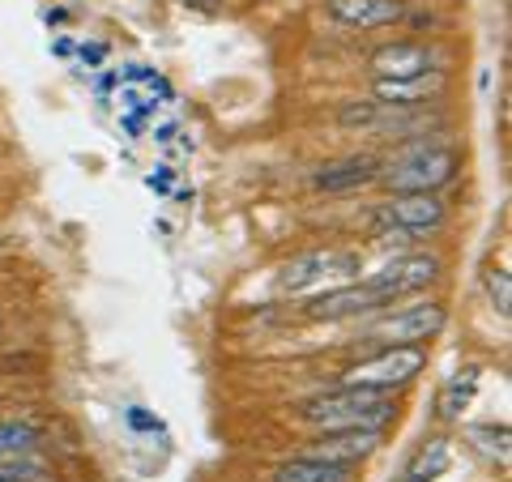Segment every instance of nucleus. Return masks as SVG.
<instances>
[{
    "mask_svg": "<svg viewBox=\"0 0 512 482\" xmlns=\"http://www.w3.org/2000/svg\"><path fill=\"white\" fill-rule=\"evenodd\" d=\"M325 13L333 22H342V26L380 30V26L402 22L406 5H402V0H325Z\"/></svg>",
    "mask_w": 512,
    "mask_h": 482,
    "instance_id": "9d476101",
    "label": "nucleus"
},
{
    "mask_svg": "<svg viewBox=\"0 0 512 482\" xmlns=\"http://www.w3.org/2000/svg\"><path fill=\"white\" fill-rule=\"evenodd\" d=\"M474 389H478V367H466V372H457L448 380V389L440 397V414L444 419H461V410L474 401Z\"/></svg>",
    "mask_w": 512,
    "mask_h": 482,
    "instance_id": "a211bd4d",
    "label": "nucleus"
},
{
    "mask_svg": "<svg viewBox=\"0 0 512 482\" xmlns=\"http://www.w3.org/2000/svg\"><path fill=\"white\" fill-rule=\"evenodd\" d=\"M444 303L440 299H427V303H410V308H397L389 316H380L372 329H367V337L372 342H389V346H419L427 342V337H436L444 329Z\"/></svg>",
    "mask_w": 512,
    "mask_h": 482,
    "instance_id": "20e7f679",
    "label": "nucleus"
},
{
    "mask_svg": "<svg viewBox=\"0 0 512 482\" xmlns=\"http://www.w3.org/2000/svg\"><path fill=\"white\" fill-rule=\"evenodd\" d=\"M380 444H384V427H333V431H320L316 436L312 457L359 465V461L372 457Z\"/></svg>",
    "mask_w": 512,
    "mask_h": 482,
    "instance_id": "0eeeda50",
    "label": "nucleus"
},
{
    "mask_svg": "<svg viewBox=\"0 0 512 482\" xmlns=\"http://www.w3.org/2000/svg\"><path fill=\"white\" fill-rule=\"evenodd\" d=\"M0 333H5V320H0Z\"/></svg>",
    "mask_w": 512,
    "mask_h": 482,
    "instance_id": "4be33fe9",
    "label": "nucleus"
},
{
    "mask_svg": "<svg viewBox=\"0 0 512 482\" xmlns=\"http://www.w3.org/2000/svg\"><path fill=\"white\" fill-rule=\"evenodd\" d=\"M402 5H406V0H402Z\"/></svg>",
    "mask_w": 512,
    "mask_h": 482,
    "instance_id": "5701e85b",
    "label": "nucleus"
},
{
    "mask_svg": "<svg viewBox=\"0 0 512 482\" xmlns=\"http://www.w3.org/2000/svg\"><path fill=\"white\" fill-rule=\"evenodd\" d=\"M436 69V52L423 43H389L372 56V73L376 77H414Z\"/></svg>",
    "mask_w": 512,
    "mask_h": 482,
    "instance_id": "f8f14e48",
    "label": "nucleus"
},
{
    "mask_svg": "<svg viewBox=\"0 0 512 482\" xmlns=\"http://www.w3.org/2000/svg\"><path fill=\"white\" fill-rule=\"evenodd\" d=\"M389 103H376V99H350L338 111V124L342 128H363V133H380L384 120H389Z\"/></svg>",
    "mask_w": 512,
    "mask_h": 482,
    "instance_id": "dca6fc26",
    "label": "nucleus"
},
{
    "mask_svg": "<svg viewBox=\"0 0 512 482\" xmlns=\"http://www.w3.org/2000/svg\"><path fill=\"white\" fill-rule=\"evenodd\" d=\"M444 94V69H427L414 77H376L372 99L389 107H423Z\"/></svg>",
    "mask_w": 512,
    "mask_h": 482,
    "instance_id": "1a4fd4ad",
    "label": "nucleus"
},
{
    "mask_svg": "<svg viewBox=\"0 0 512 482\" xmlns=\"http://www.w3.org/2000/svg\"><path fill=\"white\" fill-rule=\"evenodd\" d=\"M39 427L26 423V419H13V423H0V461H13V457H26L39 448Z\"/></svg>",
    "mask_w": 512,
    "mask_h": 482,
    "instance_id": "f3484780",
    "label": "nucleus"
},
{
    "mask_svg": "<svg viewBox=\"0 0 512 482\" xmlns=\"http://www.w3.org/2000/svg\"><path fill=\"white\" fill-rule=\"evenodd\" d=\"M448 461H453V453H448V440H427L419 453H414V461L406 465V482H436L444 478L448 470Z\"/></svg>",
    "mask_w": 512,
    "mask_h": 482,
    "instance_id": "2eb2a0df",
    "label": "nucleus"
},
{
    "mask_svg": "<svg viewBox=\"0 0 512 482\" xmlns=\"http://www.w3.org/2000/svg\"><path fill=\"white\" fill-rule=\"evenodd\" d=\"M380 180V163L372 154H346L338 158V163H325L316 171V188L320 192H359L367 184H376Z\"/></svg>",
    "mask_w": 512,
    "mask_h": 482,
    "instance_id": "9b49d317",
    "label": "nucleus"
},
{
    "mask_svg": "<svg viewBox=\"0 0 512 482\" xmlns=\"http://www.w3.org/2000/svg\"><path fill=\"white\" fill-rule=\"evenodd\" d=\"M423 367H427V350L423 346H384L380 355L346 367L342 384H363V389L393 393V389H402V384H410Z\"/></svg>",
    "mask_w": 512,
    "mask_h": 482,
    "instance_id": "7ed1b4c3",
    "label": "nucleus"
},
{
    "mask_svg": "<svg viewBox=\"0 0 512 482\" xmlns=\"http://www.w3.org/2000/svg\"><path fill=\"white\" fill-rule=\"evenodd\" d=\"M384 303L367 282L355 286H338V291H325L303 303V316L308 320H350V316H367V312H380Z\"/></svg>",
    "mask_w": 512,
    "mask_h": 482,
    "instance_id": "6e6552de",
    "label": "nucleus"
},
{
    "mask_svg": "<svg viewBox=\"0 0 512 482\" xmlns=\"http://www.w3.org/2000/svg\"><path fill=\"white\" fill-rule=\"evenodd\" d=\"M457 175V154L448 146H410L380 167V184L389 192H440Z\"/></svg>",
    "mask_w": 512,
    "mask_h": 482,
    "instance_id": "f03ea898",
    "label": "nucleus"
},
{
    "mask_svg": "<svg viewBox=\"0 0 512 482\" xmlns=\"http://www.w3.org/2000/svg\"><path fill=\"white\" fill-rule=\"evenodd\" d=\"M329 273V252H303L295 261H286L278 273V291L295 295V291H308L312 282H320Z\"/></svg>",
    "mask_w": 512,
    "mask_h": 482,
    "instance_id": "4468645a",
    "label": "nucleus"
},
{
    "mask_svg": "<svg viewBox=\"0 0 512 482\" xmlns=\"http://www.w3.org/2000/svg\"><path fill=\"white\" fill-rule=\"evenodd\" d=\"M380 218L393 222V227H406L410 235H423L444 222V201L436 192H393V197L380 205Z\"/></svg>",
    "mask_w": 512,
    "mask_h": 482,
    "instance_id": "423d86ee",
    "label": "nucleus"
},
{
    "mask_svg": "<svg viewBox=\"0 0 512 482\" xmlns=\"http://www.w3.org/2000/svg\"><path fill=\"white\" fill-rule=\"evenodd\" d=\"M470 436H474V440H483L487 453H495L500 461L508 457V427H474Z\"/></svg>",
    "mask_w": 512,
    "mask_h": 482,
    "instance_id": "aec40b11",
    "label": "nucleus"
},
{
    "mask_svg": "<svg viewBox=\"0 0 512 482\" xmlns=\"http://www.w3.org/2000/svg\"><path fill=\"white\" fill-rule=\"evenodd\" d=\"M487 295H491V303H495V312L508 316L512 291H508V273H504V269H491V273H487Z\"/></svg>",
    "mask_w": 512,
    "mask_h": 482,
    "instance_id": "6ab92c4d",
    "label": "nucleus"
},
{
    "mask_svg": "<svg viewBox=\"0 0 512 482\" xmlns=\"http://www.w3.org/2000/svg\"><path fill=\"white\" fill-rule=\"evenodd\" d=\"M274 482H355V465L325 461V457H295L274 470Z\"/></svg>",
    "mask_w": 512,
    "mask_h": 482,
    "instance_id": "ddd939ff",
    "label": "nucleus"
},
{
    "mask_svg": "<svg viewBox=\"0 0 512 482\" xmlns=\"http://www.w3.org/2000/svg\"><path fill=\"white\" fill-rule=\"evenodd\" d=\"M436 278H440V261H436V256L414 252V256H402V261H393V265H384L380 273H372L367 286H372V291L380 295V303L389 308L393 299L423 291V286H431Z\"/></svg>",
    "mask_w": 512,
    "mask_h": 482,
    "instance_id": "39448f33",
    "label": "nucleus"
},
{
    "mask_svg": "<svg viewBox=\"0 0 512 482\" xmlns=\"http://www.w3.org/2000/svg\"><path fill=\"white\" fill-rule=\"evenodd\" d=\"M397 414L393 393L380 389H363V384H342V389L316 393L299 406V419L312 427H384Z\"/></svg>",
    "mask_w": 512,
    "mask_h": 482,
    "instance_id": "f257e3e1",
    "label": "nucleus"
},
{
    "mask_svg": "<svg viewBox=\"0 0 512 482\" xmlns=\"http://www.w3.org/2000/svg\"><path fill=\"white\" fill-rule=\"evenodd\" d=\"M218 0H188V9H214Z\"/></svg>",
    "mask_w": 512,
    "mask_h": 482,
    "instance_id": "412c9836",
    "label": "nucleus"
}]
</instances>
